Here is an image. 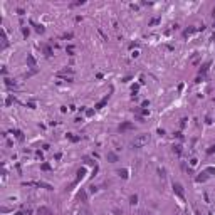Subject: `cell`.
<instances>
[{
	"label": "cell",
	"mask_w": 215,
	"mask_h": 215,
	"mask_svg": "<svg viewBox=\"0 0 215 215\" xmlns=\"http://www.w3.org/2000/svg\"><path fill=\"white\" fill-rule=\"evenodd\" d=\"M150 143V135H138L136 138L131 141V146L133 148H143Z\"/></svg>",
	"instance_id": "obj_1"
},
{
	"label": "cell",
	"mask_w": 215,
	"mask_h": 215,
	"mask_svg": "<svg viewBox=\"0 0 215 215\" xmlns=\"http://www.w3.org/2000/svg\"><path fill=\"white\" fill-rule=\"evenodd\" d=\"M173 192H175V193H177V195H178V197H180V198H182V200H183V198H185V193H183V187H182V185H180V183H173Z\"/></svg>",
	"instance_id": "obj_2"
},
{
	"label": "cell",
	"mask_w": 215,
	"mask_h": 215,
	"mask_svg": "<svg viewBox=\"0 0 215 215\" xmlns=\"http://www.w3.org/2000/svg\"><path fill=\"white\" fill-rule=\"evenodd\" d=\"M37 213H39V215H54V213H52V210H51V209H47V207H39Z\"/></svg>",
	"instance_id": "obj_3"
},
{
	"label": "cell",
	"mask_w": 215,
	"mask_h": 215,
	"mask_svg": "<svg viewBox=\"0 0 215 215\" xmlns=\"http://www.w3.org/2000/svg\"><path fill=\"white\" fill-rule=\"evenodd\" d=\"M133 128V124L131 123H124V124H121L119 126V131H126V130H131Z\"/></svg>",
	"instance_id": "obj_4"
},
{
	"label": "cell",
	"mask_w": 215,
	"mask_h": 215,
	"mask_svg": "<svg viewBox=\"0 0 215 215\" xmlns=\"http://www.w3.org/2000/svg\"><path fill=\"white\" fill-rule=\"evenodd\" d=\"M207 180V173H200V177H197V182H205Z\"/></svg>",
	"instance_id": "obj_5"
},
{
	"label": "cell",
	"mask_w": 215,
	"mask_h": 215,
	"mask_svg": "<svg viewBox=\"0 0 215 215\" xmlns=\"http://www.w3.org/2000/svg\"><path fill=\"white\" fill-rule=\"evenodd\" d=\"M27 62H29V66H35V61H34V57H32V56L27 57Z\"/></svg>",
	"instance_id": "obj_6"
},
{
	"label": "cell",
	"mask_w": 215,
	"mask_h": 215,
	"mask_svg": "<svg viewBox=\"0 0 215 215\" xmlns=\"http://www.w3.org/2000/svg\"><path fill=\"white\" fill-rule=\"evenodd\" d=\"M108 158H109L111 161H116V160H118V156L114 155V153H108Z\"/></svg>",
	"instance_id": "obj_7"
},
{
	"label": "cell",
	"mask_w": 215,
	"mask_h": 215,
	"mask_svg": "<svg viewBox=\"0 0 215 215\" xmlns=\"http://www.w3.org/2000/svg\"><path fill=\"white\" fill-rule=\"evenodd\" d=\"M67 52H69V54L74 52V47H72V45H69V47H67Z\"/></svg>",
	"instance_id": "obj_8"
},
{
	"label": "cell",
	"mask_w": 215,
	"mask_h": 215,
	"mask_svg": "<svg viewBox=\"0 0 215 215\" xmlns=\"http://www.w3.org/2000/svg\"><path fill=\"white\" fill-rule=\"evenodd\" d=\"M136 200H138V197H136V195L131 197V203H136Z\"/></svg>",
	"instance_id": "obj_9"
},
{
	"label": "cell",
	"mask_w": 215,
	"mask_h": 215,
	"mask_svg": "<svg viewBox=\"0 0 215 215\" xmlns=\"http://www.w3.org/2000/svg\"><path fill=\"white\" fill-rule=\"evenodd\" d=\"M207 173H215V168H207Z\"/></svg>",
	"instance_id": "obj_10"
},
{
	"label": "cell",
	"mask_w": 215,
	"mask_h": 215,
	"mask_svg": "<svg viewBox=\"0 0 215 215\" xmlns=\"http://www.w3.org/2000/svg\"><path fill=\"white\" fill-rule=\"evenodd\" d=\"M213 151H215V146H212V148L209 150V153H213Z\"/></svg>",
	"instance_id": "obj_11"
},
{
	"label": "cell",
	"mask_w": 215,
	"mask_h": 215,
	"mask_svg": "<svg viewBox=\"0 0 215 215\" xmlns=\"http://www.w3.org/2000/svg\"><path fill=\"white\" fill-rule=\"evenodd\" d=\"M197 215H200V213H198V212H197Z\"/></svg>",
	"instance_id": "obj_12"
},
{
	"label": "cell",
	"mask_w": 215,
	"mask_h": 215,
	"mask_svg": "<svg viewBox=\"0 0 215 215\" xmlns=\"http://www.w3.org/2000/svg\"><path fill=\"white\" fill-rule=\"evenodd\" d=\"M17 215H20V213H17Z\"/></svg>",
	"instance_id": "obj_13"
}]
</instances>
